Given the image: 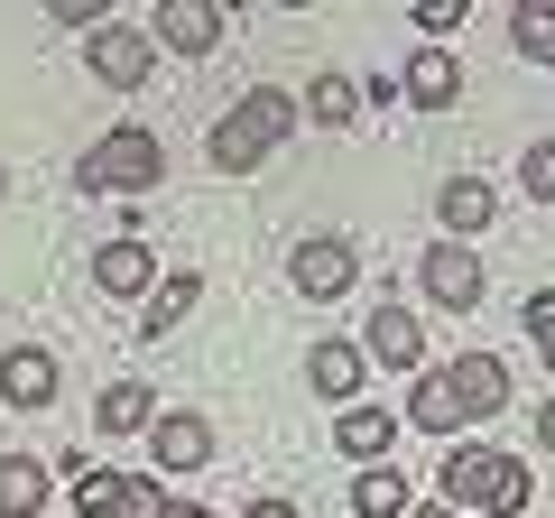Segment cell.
<instances>
[{
  "label": "cell",
  "mask_w": 555,
  "mask_h": 518,
  "mask_svg": "<svg viewBox=\"0 0 555 518\" xmlns=\"http://www.w3.org/2000/svg\"><path fill=\"white\" fill-rule=\"evenodd\" d=\"M389 436H398V417H389V407H343V426H334V454L379 463V454H389Z\"/></svg>",
  "instance_id": "44dd1931"
},
{
  "label": "cell",
  "mask_w": 555,
  "mask_h": 518,
  "mask_svg": "<svg viewBox=\"0 0 555 518\" xmlns=\"http://www.w3.org/2000/svg\"><path fill=\"white\" fill-rule=\"evenodd\" d=\"M537 444H546V454H555V399L537 407Z\"/></svg>",
  "instance_id": "f1b7e54d"
},
{
  "label": "cell",
  "mask_w": 555,
  "mask_h": 518,
  "mask_svg": "<svg viewBox=\"0 0 555 518\" xmlns=\"http://www.w3.org/2000/svg\"><path fill=\"white\" fill-rule=\"evenodd\" d=\"M361 361H379V371H416V361H426V324H416V306L379 297L371 315H361Z\"/></svg>",
  "instance_id": "ba28073f"
},
{
  "label": "cell",
  "mask_w": 555,
  "mask_h": 518,
  "mask_svg": "<svg viewBox=\"0 0 555 518\" xmlns=\"http://www.w3.org/2000/svg\"><path fill=\"white\" fill-rule=\"evenodd\" d=\"M93 287H102V297H149V287H158V259H149V241H139V232L102 241V250H93Z\"/></svg>",
  "instance_id": "5bb4252c"
},
{
  "label": "cell",
  "mask_w": 555,
  "mask_h": 518,
  "mask_svg": "<svg viewBox=\"0 0 555 518\" xmlns=\"http://www.w3.org/2000/svg\"><path fill=\"white\" fill-rule=\"evenodd\" d=\"M509 47H518V56H537V65H555V10H546V0L509 10Z\"/></svg>",
  "instance_id": "603a6c76"
},
{
  "label": "cell",
  "mask_w": 555,
  "mask_h": 518,
  "mask_svg": "<svg viewBox=\"0 0 555 518\" xmlns=\"http://www.w3.org/2000/svg\"><path fill=\"white\" fill-rule=\"evenodd\" d=\"M75 185H83V195H158V185H167V140H158V130H139V120H120V130H102V140L83 148Z\"/></svg>",
  "instance_id": "277c9868"
},
{
  "label": "cell",
  "mask_w": 555,
  "mask_h": 518,
  "mask_svg": "<svg viewBox=\"0 0 555 518\" xmlns=\"http://www.w3.org/2000/svg\"><path fill=\"white\" fill-rule=\"evenodd\" d=\"M47 20L75 28V38H93V28H102V20H93V0H47Z\"/></svg>",
  "instance_id": "4316f807"
},
{
  "label": "cell",
  "mask_w": 555,
  "mask_h": 518,
  "mask_svg": "<svg viewBox=\"0 0 555 518\" xmlns=\"http://www.w3.org/2000/svg\"><path fill=\"white\" fill-rule=\"evenodd\" d=\"M0 399L28 407V417L56 407V352H47V342H10V352H0Z\"/></svg>",
  "instance_id": "7c38bea8"
},
{
  "label": "cell",
  "mask_w": 555,
  "mask_h": 518,
  "mask_svg": "<svg viewBox=\"0 0 555 518\" xmlns=\"http://www.w3.org/2000/svg\"><path fill=\"white\" fill-rule=\"evenodd\" d=\"M83 75H93L102 93H139V83L158 75V47H149V28H130V20H102L93 38H83Z\"/></svg>",
  "instance_id": "5b68a950"
},
{
  "label": "cell",
  "mask_w": 555,
  "mask_h": 518,
  "mask_svg": "<svg viewBox=\"0 0 555 518\" xmlns=\"http://www.w3.org/2000/svg\"><path fill=\"white\" fill-rule=\"evenodd\" d=\"M352 279H361V250H352L343 232H306L297 250H287V287H297V297H315V306H334Z\"/></svg>",
  "instance_id": "8992f818"
},
{
  "label": "cell",
  "mask_w": 555,
  "mask_h": 518,
  "mask_svg": "<svg viewBox=\"0 0 555 518\" xmlns=\"http://www.w3.org/2000/svg\"><path fill=\"white\" fill-rule=\"evenodd\" d=\"M297 93H287V83H250V93L232 102V112L214 120V140H204V158L222 167V177H250V167H269L278 148L297 140Z\"/></svg>",
  "instance_id": "7a4b0ae2"
},
{
  "label": "cell",
  "mask_w": 555,
  "mask_h": 518,
  "mask_svg": "<svg viewBox=\"0 0 555 518\" xmlns=\"http://www.w3.org/2000/svg\"><path fill=\"white\" fill-rule=\"evenodd\" d=\"M195 306H204V279H195V269H167V279L149 287V297H139V334H149V342H158V334H177V324L195 315Z\"/></svg>",
  "instance_id": "2e32d148"
},
{
  "label": "cell",
  "mask_w": 555,
  "mask_h": 518,
  "mask_svg": "<svg viewBox=\"0 0 555 518\" xmlns=\"http://www.w3.org/2000/svg\"><path fill=\"white\" fill-rule=\"evenodd\" d=\"M491 213H500V185L491 177H444L436 185V222H444V232H491Z\"/></svg>",
  "instance_id": "ac0fdd59"
},
{
  "label": "cell",
  "mask_w": 555,
  "mask_h": 518,
  "mask_svg": "<svg viewBox=\"0 0 555 518\" xmlns=\"http://www.w3.org/2000/svg\"><path fill=\"white\" fill-rule=\"evenodd\" d=\"M149 47H158V56H214L222 47V10L214 0H167L158 20H149Z\"/></svg>",
  "instance_id": "8fae6325"
},
{
  "label": "cell",
  "mask_w": 555,
  "mask_h": 518,
  "mask_svg": "<svg viewBox=\"0 0 555 518\" xmlns=\"http://www.w3.org/2000/svg\"><path fill=\"white\" fill-rule=\"evenodd\" d=\"M416 287H426V306L473 315V306H481V259H473V241H436V250L416 259Z\"/></svg>",
  "instance_id": "9c48e42d"
},
{
  "label": "cell",
  "mask_w": 555,
  "mask_h": 518,
  "mask_svg": "<svg viewBox=\"0 0 555 518\" xmlns=\"http://www.w3.org/2000/svg\"><path fill=\"white\" fill-rule=\"evenodd\" d=\"M149 454H158V472H204V463H214V417H204V407H158Z\"/></svg>",
  "instance_id": "30bf717a"
},
{
  "label": "cell",
  "mask_w": 555,
  "mask_h": 518,
  "mask_svg": "<svg viewBox=\"0 0 555 518\" xmlns=\"http://www.w3.org/2000/svg\"><path fill=\"white\" fill-rule=\"evenodd\" d=\"M0 195H10V158H0Z\"/></svg>",
  "instance_id": "1f68e13d"
},
{
  "label": "cell",
  "mask_w": 555,
  "mask_h": 518,
  "mask_svg": "<svg viewBox=\"0 0 555 518\" xmlns=\"http://www.w3.org/2000/svg\"><path fill=\"white\" fill-rule=\"evenodd\" d=\"M518 185H528V204H555V140H537L518 158Z\"/></svg>",
  "instance_id": "d4e9b609"
},
{
  "label": "cell",
  "mask_w": 555,
  "mask_h": 518,
  "mask_svg": "<svg viewBox=\"0 0 555 518\" xmlns=\"http://www.w3.org/2000/svg\"><path fill=\"white\" fill-rule=\"evenodd\" d=\"M408 509H416V491L398 463H361L352 472V518H408Z\"/></svg>",
  "instance_id": "ffe728a7"
},
{
  "label": "cell",
  "mask_w": 555,
  "mask_h": 518,
  "mask_svg": "<svg viewBox=\"0 0 555 518\" xmlns=\"http://www.w3.org/2000/svg\"><path fill=\"white\" fill-rule=\"evenodd\" d=\"M398 93H408L416 112H454V102H463V56H454V47H416L408 75H398Z\"/></svg>",
  "instance_id": "4fadbf2b"
},
{
  "label": "cell",
  "mask_w": 555,
  "mask_h": 518,
  "mask_svg": "<svg viewBox=\"0 0 555 518\" xmlns=\"http://www.w3.org/2000/svg\"><path fill=\"white\" fill-rule=\"evenodd\" d=\"M241 518H297V500H250Z\"/></svg>",
  "instance_id": "83f0119b"
},
{
  "label": "cell",
  "mask_w": 555,
  "mask_h": 518,
  "mask_svg": "<svg viewBox=\"0 0 555 518\" xmlns=\"http://www.w3.org/2000/svg\"><path fill=\"white\" fill-rule=\"evenodd\" d=\"M93 426L102 436H149V426H158V389H149V379H112L93 399Z\"/></svg>",
  "instance_id": "d6986e66"
},
{
  "label": "cell",
  "mask_w": 555,
  "mask_h": 518,
  "mask_svg": "<svg viewBox=\"0 0 555 518\" xmlns=\"http://www.w3.org/2000/svg\"><path fill=\"white\" fill-rule=\"evenodd\" d=\"M167 491L149 472H102V463H83L75 472V518H158Z\"/></svg>",
  "instance_id": "52a82bcc"
},
{
  "label": "cell",
  "mask_w": 555,
  "mask_h": 518,
  "mask_svg": "<svg viewBox=\"0 0 555 518\" xmlns=\"http://www.w3.org/2000/svg\"><path fill=\"white\" fill-rule=\"evenodd\" d=\"M408 518H463V509H444V500H416V509Z\"/></svg>",
  "instance_id": "4dcf8cb0"
},
{
  "label": "cell",
  "mask_w": 555,
  "mask_h": 518,
  "mask_svg": "<svg viewBox=\"0 0 555 518\" xmlns=\"http://www.w3.org/2000/svg\"><path fill=\"white\" fill-rule=\"evenodd\" d=\"M436 491L444 509H481V518H518L537 491L528 454H500V444H454V454L436 463Z\"/></svg>",
  "instance_id": "3957f363"
},
{
  "label": "cell",
  "mask_w": 555,
  "mask_h": 518,
  "mask_svg": "<svg viewBox=\"0 0 555 518\" xmlns=\"http://www.w3.org/2000/svg\"><path fill=\"white\" fill-rule=\"evenodd\" d=\"M297 112L315 120V130H352V120H361V83L352 75H315V93H306Z\"/></svg>",
  "instance_id": "7402d4cb"
},
{
  "label": "cell",
  "mask_w": 555,
  "mask_h": 518,
  "mask_svg": "<svg viewBox=\"0 0 555 518\" xmlns=\"http://www.w3.org/2000/svg\"><path fill=\"white\" fill-rule=\"evenodd\" d=\"M509 407V361L500 352H454L444 371H426L408 389V426L416 436H463V426L500 417Z\"/></svg>",
  "instance_id": "6da1fadb"
},
{
  "label": "cell",
  "mask_w": 555,
  "mask_h": 518,
  "mask_svg": "<svg viewBox=\"0 0 555 518\" xmlns=\"http://www.w3.org/2000/svg\"><path fill=\"white\" fill-rule=\"evenodd\" d=\"M518 315H528V342L546 352V371H555V287H528V306H518Z\"/></svg>",
  "instance_id": "cb8c5ba5"
},
{
  "label": "cell",
  "mask_w": 555,
  "mask_h": 518,
  "mask_svg": "<svg viewBox=\"0 0 555 518\" xmlns=\"http://www.w3.org/2000/svg\"><path fill=\"white\" fill-rule=\"evenodd\" d=\"M416 28H426V47H444L463 28V0H416Z\"/></svg>",
  "instance_id": "484cf974"
},
{
  "label": "cell",
  "mask_w": 555,
  "mask_h": 518,
  "mask_svg": "<svg viewBox=\"0 0 555 518\" xmlns=\"http://www.w3.org/2000/svg\"><path fill=\"white\" fill-rule=\"evenodd\" d=\"M361 342H315L306 352V379H315V399H334V407H361Z\"/></svg>",
  "instance_id": "e0dca14e"
},
{
  "label": "cell",
  "mask_w": 555,
  "mask_h": 518,
  "mask_svg": "<svg viewBox=\"0 0 555 518\" xmlns=\"http://www.w3.org/2000/svg\"><path fill=\"white\" fill-rule=\"evenodd\" d=\"M158 518H214V509H195V500H167V509Z\"/></svg>",
  "instance_id": "f546056e"
},
{
  "label": "cell",
  "mask_w": 555,
  "mask_h": 518,
  "mask_svg": "<svg viewBox=\"0 0 555 518\" xmlns=\"http://www.w3.org/2000/svg\"><path fill=\"white\" fill-rule=\"evenodd\" d=\"M56 500V463L47 454H0V518H38Z\"/></svg>",
  "instance_id": "9a60e30c"
}]
</instances>
